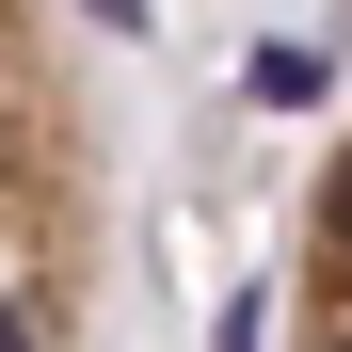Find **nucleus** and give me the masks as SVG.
Listing matches in <instances>:
<instances>
[{
	"instance_id": "nucleus-1",
	"label": "nucleus",
	"mask_w": 352,
	"mask_h": 352,
	"mask_svg": "<svg viewBox=\"0 0 352 352\" xmlns=\"http://www.w3.org/2000/svg\"><path fill=\"white\" fill-rule=\"evenodd\" d=\"M129 241V112L65 16L0 0V352H96Z\"/></svg>"
},
{
	"instance_id": "nucleus-2",
	"label": "nucleus",
	"mask_w": 352,
	"mask_h": 352,
	"mask_svg": "<svg viewBox=\"0 0 352 352\" xmlns=\"http://www.w3.org/2000/svg\"><path fill=\"white\" fill-rule=\"evenodd\" d=\"M272 352H352V112L305 160V208H288V336Z\"/></svg>"
}]
</instances>
